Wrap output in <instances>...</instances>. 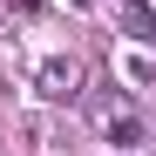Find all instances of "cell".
<instances>
[{
    "mask_svg": "<svg viewBox=\"0 0 156 156\" xmlns=\"http://www.w3.org/2000/svg\"><path fill=\"white\" fill-rule=\"evenodd\" d=\"M34 88H41L48 102H68V95H82V61H68V55H55V61H41V75H34Z\"/></svg>",
    "mask_w": 156,
    "mask_h": 156,
    "instance_id": "cell-1",
    "label": "cell"
},
{
    "mask_svg": "<svg viewBox=\"0 0 156 156\" xmlns=\"http://www.w3.org/2000/svg\"><path fill=\"white\" fill-rule=\"evenodd\" d=\"M95 115H102V136H109V143H143V122H136V109H129V102L95 95Z\"/></svg>",
    "mask_w": 156,
    "mask_h": 156,
    "instance_id": "cell-2",
    "label": "cell"
},
{
    "mask_svg": "<svg viewBox=\"0 0 156 156\" xmlns=\"http://www.w3.org/2000/svg\"><path fill=\"white\" fill-rule=\"evenodd\" d=\"M129 20H136V34H143V41L156 48V14H143V7H129Z\"/></svg>",
    "mask_w": 156,
    "mask_h": 156,
    "instance_id": "cell-3",
    "label": "cell"
}]
</instances>
